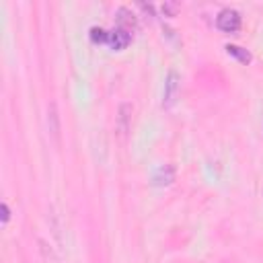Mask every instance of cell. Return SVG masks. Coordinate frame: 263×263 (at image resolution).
I'll use <instances>...</instances> for the list:
<instances>
[{
	"label": "cell",
	"instance_id": "obj_1",
	"mask_svg": "<svg viewBox=\"0 0 263 263\" xmlns=\"http://www.w3.org/2000/svg\"><path fill=\"white\" fill-rule=\"evenodd\" d=\"M243 25V16L235 8H222L216 16V27L222 33H237Z\"/></svg>",
	"mask_w": 263,
	"mask_h": 263
},
{
	"label": "cell",
	"instance_id": "obj_2",
	"mask_svg": "<svg viewBox=\"0 0 263 263\" xmlns=\"http://www.w3.org/2000/svg\"><path fill=\"white\" fill-rule=\"evenodd\" d=\"M179 86H181V76L177 70H169L167 78H165V93H163V107L171 109L175 101H177V93H179Z\"/></svg>",
	"mask_w": 263,
	"mask_h": 263
},
{
	"label": "cell",
	"instance_id": "obj_3",
	"mask_svg": "<svg viewBox=\"0 0 263 263\" xmlns=\"http://www.w3.org/2000/svg\"><path fill=\"white\" fill-rule=\"evenodd\" d=\"M132 113H134V105L130 101H124L117 109V132L121 138H126L132 128Z\"/></svg>",
	"mask_w": 263,
	"mask_h": 263
},
{
	"label": "cell",
	"instance_id": "obj_4",
	"mask_svg": "<svg viewBox=\"0 0 263 263\" xmlns=\"http://www.w3.org/2000/svg\"><path fill=\"white\" fill-rule=\"evenodd\" d=\"M175 177H177V169H175V165H161L152 175V183L159 185V187H165V185H171L175 181Z\"/></svg>",
	"mask_w": 263,
	"mask_h": 263
},
{
	"label": "cell",
	"instance_id": "obj_5",
	"mask_svg": "<svg viewBox=\"0 0 263 263\" xmlns=\"http://www.w3.org/2000/svg\"><path fill=\"white\" fill-rule=\"evenodd\" d=\"M109 45L113 47V49H124V47H128L130 45V41H132V31H128V29H124V27H117V29H113V31H109Z\"/></svg>",
	"mask_w": 263,
	"mask_h": 263
},
{
	"label": "cell",
	"instance_id": "obj_6",
	"mask_svg": "<svg viewBox=\"0 0 263 263\" xmlns=\"http://www.w3.org/2000/svg\"><path fill=\"white\" fill-rule=\"evenodd\" d=\"M47 128H49V134L51 138L56 140V142H60V111H58V105L51 101L47 105Z\"/></svg>",
	"mask_w": 263,
	"mask_h": 263
},
{
	"label": "cell",
	"instance_id": "obj_7",
	"mask_svg": "<svg viewBox=\"0 0 263 263\" xmlns=\"http://www.w3.org/2000/svg\"><path fill=\"white\" fill-rule=\"evenodd\" d=\"M117 21H119V25H121V27L128 29V31L136 29V25H138L136 14H134L130 8H126V6H121V8L117 10Z\"/></svg>",
	"mask_w": 263,
	"mask_h": 263
},
{
	"label": "cell",
	"instance_id": "obj_8",
	"mask_svg": "<svg viewBox=\"0 0 263 263\" xmlns=\"http://www.w3.org/2000/svg\"><path fill=\"white\" fill-rule=\"evenodd\" d=\"M226 51H229V56H233V58H237L241 64H249L251 62V54L245 47H241V45H235V43H229L226 45Z\"/></svg>",
	"mask_w": 263,
	"mask_h": 263
},
{
	"label": "cell",
	"instance_id": "obj_9",
	"mask_svg": "<svg viewBox=\"0 0 263 263\" xmlns=\"http://www.w3.org/2000/svg\"><path fill=\"white\" fill-rule=\"evenodd\" d=\"M91 39H93L95 43H103V41L109 39V33L105 31V29H101V27H93V29H91Z\"/></svg>",
	"mask_w": 263,
	"mask_h": 263
},
{
	"label": "cell",
	"instance_id": "obj_10",
	"mask_svg": "<svg viewBox=\"0 0 263 263\" xmlns=\"http://www.w3.org/2000/svg\"><path fill=\"white\" fill-rule=\"evenodd\" d=\"M8 220H10V208L6 202H2V224H8Z\"/></svg>",
	"mask_w": 263,
	"mask_h": 263
},
{
	"label": "cell",
	"instance_id": "obj_11",
	"mask_svg": "<svg viewBox=\"0 0 263 263\" xmlns=\"http://www.w3.org/2000/svg\"><path fill=\"white\" fill-rule=\"evenodd\" d=\"M163 10H165V12H171V14H173V12H175V4H165V6H163Z\"/></svg>",
	"mask_w": 263,
	"mask_h": 263
}]
</instances>
